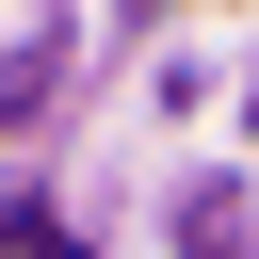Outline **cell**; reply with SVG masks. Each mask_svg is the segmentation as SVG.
Returning a JSON list of instances; mask_svg holds the SVG:
<instances>
[{
    "label": "cell",
    "mask_w": 259,
    "mask_h": 259,
    "mask_svg": "<svg viewBox=\"0 0 259 259\" xmlns=\"http://www.w3.org/2000/svg\"><path fill=\"white\" fill-rule=\"evenodd\" d=\"M0 259H81V243H65L49 210H0Z\"/></svg>",
    "instance_id": "cell-1"
}]
</instances>
